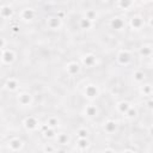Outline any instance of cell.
Returning a JSON list of instances; mask_svg holds the SVG:
<instances>
[{
  "mask_svg": "<svg viewBox=\"0 0 153 153\" xmlns=\"http://www.w3.org/2000/svg\"><path fill=\"white\" fill-rule=\"evenodd\" d=\"M61 24V19L59 17H50L47 19V25H49L50 29H57Z\"/></svg>",
  "mask_w": 153,
  "mask_h": 153,
  "instance_id": "cell-1",
  "label": "cell"
},
{
  "mask_svg": "<svg viewBox=\"0 0 153 153\" xmlns=\"http://www.w3.org/2000/svg\"><path fill=\"white\" fill-rule=\"evenodd\" d=\"M85 95H86L89 98H95V97H97V95H98V90H97V88H96L95 85H89V86H86V89H85Z\"/></svg>",
  "mask_w": 153,
  "mask_h": 153,
  "instance_id": "cell-2",
  "label": "cell"
},
{
  "mask_svg": "<svg viewBox=\"0 0 153 153\" xmlns=\"http://www.w3.org/2000/svg\"><path fill=\"white\" fill-rule=\"evenodd\" d=\"M24 124H25L26 128H29V129H31V130L38 128V122H37V120L34 118V117H28V118L25 120Z\"/></svg>",
  "mask_w": 153,
  "mask_h": 153,
  "instance_id": "cell-3",
  "label": "cell"
},
{
  "mask_svg": "<svg viewBox=\"0 0 153 153\" xmlns=\"http://www.w3.org/2000/svg\"><path fill=\"white\" fill-rule=\"evenodd\" d=\"M67 72L71 74V75H73V74H76L79 71H80V67H79V65L76 63V62H71V63H68L67 65Z\"/></svg>",
  "mask_w": 153,
  "mask_h": 153,
  "instance_id": "cell-4",
  "label": "cell"
},
{
  "mask_svg": "<svg viewBox=\"0 0 153 153\" xmlns=\"http://www.w3.org/2000/svg\"><path fill=\"white\" fill-rule=\"evenodd\" d=\"M117 59H118L120 61H122V63H128L132 57H130V54H129L127 50H122V51L117 55Z\"/></svg>",
  "mask_w": 153,
  "mask_h": 153,
  "instance_id": "cell-5",
  "label": "cell"
},
{
  "mask_svg": "<svg viewBox=\"0 0 153 153\" xmlns=\"http://www.w3.org/2000/svg\"><path fill=\"white\" fill-rule=\"evenodd\" d=\"M111 26H113L115 30H121V29H123V26H124V22H123L121 18H114V19L111 21Z\"/></svg>",
  "mask_w": 153,
  "mask_h": 153,
  "instance_id": "cell-6",
  "label": "cell"
},
{
  "mask_svg": "<svg viewBox=\"0 0 153 153\" xmlns=\"http://www.w3.org/2000/svg\"><path fill=\"white\" fill-rule=\"evenodd\" d=\"M132 26L133 28H135L136 30H140V28L142 26V24H143V21L140 18V17H134V18H132Z\"/></svg>",
  "mask_w": 153,
  "mask_h": 153,
  "instance_id": "cell-7",
  "label": "cell"
},
{
  "mask_svg": "<svg viewBox=\"0 0 153 153\" xmlns=\"http://www.w3.org/2000/svg\"><path fill=\"white\" fill-rule=\"evenodd\" d=\"M90 145V141L88 140V138H79L78 140V146L80 147V149H86Z\"/></svg>",
  "mask_w": 153,
  "mask_h": 153,
  "instance_id": "cell-8",
  "label": "cell"
},
{
  "mask_svg": "<svg viewBox=\"0 0 153 153\" xmlns=\"http://www.w3.org/2000/svg\"><path fill=\"white\" fill-rule=\"evenodd\" d=\"M117 108H118L120 113L126 114V113H127V111L130 109V105H129V103H127V102H121V103H118Z\"/></svg>",
  "mask_w": 153,
  "mask_h": 153,
  "instance_id": "cell-9",
  "label": "cell"
},
{
  "mask_svg": "<svg viewBox=\"0 0 153 153\" xmlns=\"http://www.w3.org/2000/svg\"><path fill=\"white\" fill-rule=\"evenodd\" d=\"M118 5L121 9L127 10L133 5V0H118Z\"/></svg>",
  "mask_w": 153,
  "mask_h": 153,
  "instance_id": "cell-10",
  "label": "cell"
},
{
  "mask_svg": "<svg viewBox=\"0 0 153 153\" xmlns=\"http://www.w3.org/2000/svg\"><path fill=\"white\" fill-rule=\"evenodd\" d=\"M104 129H105L108 133H113V132H115V129H116V123L113 122V121H109V122L105 123Z\"/></svg>",
  "mask_w": 153,
  "mask_h": 153,
  "instance_id": "cell-11",
  "label": "cell"
},
{
  "mask_svg": "<svg viewBox=\"0 0 153 153\" xmlns=\"http://www.w3.org/2000/svg\"><path fill=\"white\" fill-rule=\"evenodd\" d=\"M85 113H86L88 116H95L97 114V109L93 105H88L86 109H85Z\"/></svg>",
  "mask_w": 153,
  "mask_h": 153,
  "instance_id": "cell-12",
  "label": "cell"
},
{
  "mask_svg": "<svg viewBox=\"0 0 153 153\" xmlns=\"http://www.w3.org/2000/svg\"><path fill=\"white\" fill-rule=\"evenodd\" d=\"M89 130L86 128H79L78 132H76V135H78L79 138H88L89 136Z\"/></svg>",
  "mask_w": 153,
  "mask_h": 153,
  "instance_id": "cell-13",
  "label": "cell"
},
{
  "mask_svg": "<svg viewBox=\"0 0 153 153\" xmlns=\"http://www.w3.org/2000/svg\"><path fill=\"white\" fill-rule=\"evenodd\" d=\"M57 139H59V142H60L61 145H66L67 141H68V138H67L66 134H59V135H57Z\"/></svg>",
  "mask_w": 153,
  "mask_h": 153,
  "instance_id": "cell-14",
  "label": "cell"
},
{
  "mask_svg": "<svg viewBox=\"0 0 153 153\" xmlns=\"http://www.w3.org/2000/svg\"><path fill=\"white\" fill-rule=\"evenodd\" d=\"M59 123V120L57 118H55V117H50L49 120H48V126L49 127H51V128H54V127H56V124Z\"/></svg>",
  "mask_w": 153,
  "mask_h": 153,
  "instance_id": "cell-15",
  "label": "cell"
},
{
  "mask_svg": "<svg viewBox=\"0 0 153 153\" xmlns=\"http://www.w3.org/2000/svg\"><path fill=\"white\" fill-rule=\"evenodd\" d=\"M134 76H135L136 80L141 82V80H143V78H145V74H143L142 72H135V73H134Z\"/></svg>",
  "mask_w": 153,
  "mask_h": 153,
  "instance_id": "cell-16",
  "label": "cell"
},
{
  "mask_svg": "<svg viewBox=\"0 0 153 153\" xmlns=\"http://www.w3.org/2000/svg\"><path fill=\"white\" fill-rule=\"evenodd\" d=\"M149 134L153 136V126H152V127H151V129H149Z\"/></svg>",
  "mask_w": 153,
  "mask_h": 153,
  "instance_id": "cell-17",
  "label": "cell"
}]
</instances>
